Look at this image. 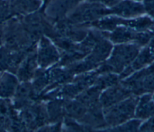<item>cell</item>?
<instances>
[{
	"label": "cell",
	"instance_id": "cell-5",
	"mask_svg": "<svg viewBox=\"0 0 154 132\" xmlns=\"http://www.w3.org/2000/svg\"><path fill=\"white\" fill-rule=\"evenodd\" d=\"M17 112L27 131L38 130L49 124L46 105L43 100L37 101Z\"/></svg>",
	"mask_w": 154,
	"mask_h": 132
},
{
	"label": "cell",
	"instance_id": "cell-29",
	"mask_svg": "<svg viewBox=\"0 0 154 132\" xmlns=\"http://www.w3.org/2000/svg\"><path fill=\"white\" fill-rule=\"evenodd\" d=\"M4 45V25L0 24V47Z\"/></svg>",
	"mask_w": 154,
	"mask_h": 132
},
{
	"label": "cell",
	"instance_id": "cell-23",
	"mask_svg": "<svg viewBox=\"0 0 154 132\" xmlns=\"http://www.w3.org/2000/svg\"><path fill=\"white\" fill-rule=\"evenodd\" d=\"M11 0H0V24L13 17Z\"/></svg>",
	"mask_w": 154,
	"mask_h": 132
},
{
	"label": "cell",
	"instance_id": "cell-31",
	"mask_svg": "<svg viewBox=\"0 0 154 132\" xmlns=\"http://www.w3.org/2000/svg\"><path fill=\"white\" fill-rule=\"evenodd\" d=\"M132 1H138V2H141L143 0H132Z\"/></svg>",
	"mask_w": 154,
	"mask_h": 132
},
{
	"label": "cell",
	"instance_id": "cell-20",
	"mask_svg": "<svg viewBox=\"0 0 154 132\" xmlns=\"http://www.w3.org/2000/svg\"><path fill=\"white\" fill-rule=\"evenodd\" d=\"M31 83L35 93L39 98L49 85L48 69L38 68Z\"/></svg>",
	"mask_w": 154,
	"mask_h": 132
},
{
	"label": "cell",
	"instance_id": "cell-28",
	"mask_svg": "<svg viewBox=\"0 0 154 132\" xmlns=\"http://www.w3.org/2000/svg\"><path fill=\"white\" fill-rule=\"evenodd\" d=\"M87 1L100 4L108 8H111L114 6L115 5H116L122 0H87Z\"/></svg>",
	"mask_w": 154,
	"mask_h": 132
},
{
	"label": "cell",
	"instance_id": "cell-10",
	"mask_svg": "<svg viewBox=\"0 0 154 132\" xmlns=\"http://www.w3.org/2000/svg\"><path fill=\"white\" fill-rule=\"evenodd\" d=\"M38 68L35 48L26 53L19 64L15 75L20 82L31 81Z\"/></svg>",
	"mask_w": 154,
	"mask_h": 132
},
{
	"label": "cell",
	"instance_id": "cell-17",
	"mask_svg": "<svg viewBox=\"0 0 154 132\" xmlns=\"http://www.w3.org/2000/svg\"><path fill=\"white\" fill-rule=\"evenodd\" d=\"M135 116L141 119L154 116V101L150 94H144L138 98L135 110Z\"/></svg>",
	"mask_w": 154,
	"mask_h": 132
},
{
	"label": "cell",
	"instance_id": "cell-1",
	"mask_svg": "<svg viewBox=\"0 0 154 132\" xmlns=\"http://www.w3.org/2000/svg\"><path fill=\"white\" fill-rule=\"evenodd\" d=\"M4 25V45L16 51L29 52L36 48L37 43L31 41L25 31L20 17L13 16Z\"/></svg>",
	"mask_w": 154,
	"mask_h": 132
},
{
	"label": "cell",
	"instance_id": "cell-2",
	"mask_svg": "<svg viewBox=\"0 0 154 132\" xmlns=\"http://www.w3.org/2000/svg\"><path fill=\"white\" fill-rule=\"evenodd\" d=\"M140 47L134 43L116 44L112 48L111 55L105 63L100 66L97 72L121 73L135 58Z\"/></svg>",
	"mask_w": 154,
	"mask_h": 132
},
{
	"label": "cell",
	"instance_id": "cell-26",
	"mask_svg": "<svg viewBox=\"0 0 154 132\" xmlns=\"http://www.w3.org/2000/svg\"><path fill=\"white\" fill-rule=\"evenodd\" d=\"M143 4L146 14L154 20V0H143Z\"/></svg>",
	"mask_w": 154,
	"mask_h": 132
},
{
	"label": "cell",
	"instance_id": "cell-18",
	"mask_svg": "<svg viewBox=\"0 0 154 132\" xmlns=\"http://www.w3.org/2000/svg\"><path fill=\"white\" fill-rule=\"evenodd\" d=\"M45 103L48 113L49 124L61 122L64 116V100L61 99H51Z\"/></svg>",
	"mask_w": 154,
	"mask_h": 132
},
{
	"label": "cell",
	"instance_id": "cell-9",
	"mask_svg": "<svg viewBox=\"0 0 154 132\" xmlns=\"http://www.w3.org/2000/svg\"><path fill=\"white\" fill-rule=\"evenodd\" d=\"M110 14L125 19H131L146 14L143 2L132 0H122L109 8Z\"/></svg>",
	"mask_w": 154,
	"mask_h": 132
},
{
	"label": "cell",
	"instance_id": "cell-24",
	"mask_svg": "<svg viewBox=\"0 0 154 132\" xmlns=\"http://www.w3.org/2000/svg\"><path fill=\"white\" fill-rule=\"evenodd\" d=\"M141 121L140 119H132V120H128L117 126L114 127V128L112 129V130L115 131H137L138 128L141 125Z\"/></svg>",
	"mask_w": 154,
	"mask_h": 132
},
{
	"label": "cell",
	"instance_id": "cell-13",
	"mask_svg": "<svg viewBox=\"0 0 154 132\" xmlns=\"http://www.w3.org/2000/svg\"><path fill=\"white\" fill-rule=\"evenodd\" d=\"M89 128H100L107 126L105 120L103 108L100 103L94 104L88 108L82 118L78 120Z\"/></svg>",
	"mask_w": 154,
	"mask_h": 132
},
{
	"label": "cell",
	"instance_id": "cell-8",
	"mask_svg": "<svg viewBox=\"0 0 154 132\" xmlns=\"http://www.w3.org/2000/svg\"><path fill=\"white\" fill-rule=\"evenodd\" d=\"M10 100L14 108L18 112L40 99L35 93L31 81H22L19 83Z\"/></svg>",
	"mask_w": 154,
	"mask_h": 132
},
{
	"label": "cell",
	"instance_id": "cell-14",
	"mask_svg": "<svg viewBox=\"0 0 154 132\" xmlns=\"http://www.w3.org/2000/svg\"><path fill=\"white\" fill-rule=\"evenodd\" d=\"M40 0H11V11L13 16L22 17L36 12L43 8Z\"/></svg>",
	"mask_w": 154,
	"mask_h": 132
},
{
	"label": "cell",
	"instance_id": "cell-12",
	"mask_svg": "<svg viewBox=\"0 0 154 132\" xmlns=\"http://www.w3.org/2000/svg\"><path fill=\"white\" fill-rule=\"evenodd\" d=\"M132 95V94L121 84L108 87L100 94L99 103L103 109L108 108Z\"/></svg>",
	"mask_w": 154,
	"mask_h": 132
},
{
	"label": "cell",
	"instance_id": "cell-34",
	"mask_svg": "<svg viewBox=\"0 0 154 132\" xmlns=\"http://www.w3.org/2000/svg\"><path fill=\"white\" fill-rule=\"evenodd\" d=\"M0 75H1V73H0Z\"/></svg>",
	"mask_w": 154,
	"mask_h": 132
},
{
	"label": "cell",
	"instance_id": "cell-3",
	"mask_svg": "<svg viewBox=\"0 0 154 132\" xmlns=\"http://www.w3.org/2000/svg\"><path fill=\"white\" fill-rule=\"evenodd\" d=\"M110 14L109 8L87 0L81 2L66 17L69 22L88 28L93 22Z\"/></svg>",
	"mask_w": 154,
	"mask_h": 132
},
{
	"label": "cell",
	"instance_id": "cell-4",
	"mask_svg": "<svg viewBox=\"0 0 154 132\" xmlns=\"http://www.w3.org/2000/svg\"><path fill=\"white\" fill-rule=\"evenodd\" d=\"M138 98L131 95L123 101L103 109L107 126L116 127L132 118L135 115Z\"/></svg>",
	"mask_w": 154,
	"mask_h": 132
},
{
	"label": "cell",
	"instance_id": "cell-19",
	"mask_svg": "<svg viewBox=\"0 0 154 132\" xmlns=\"http://www.w3.org/2000/svg\"><path fill=\"white\" fill-rule=\"evenodd\" d=\"M87 109L85 105L76 99L64 100V112L66 117L79 120L85 115Z\"/></svg>",
	"mask_w": 154,
	"mask_h": 132
},
{
	"label": "cell",
	"instance_id": "cell-30",
	"mask_svg": "<svg viewBox=\"0 0 154 132\" xmlns=\"http://www.w3.org/2000/svg\"><path fill=\"white\" fill-rule=\"evenodd\" d=\"M40 1H42V2H43V7L50 1V0H40Z\"/></svg>",
	"mask_w": 154,
	"mask_h": 132
},
{
	"label": "cell",
	"instance_id": "cell-16",
	"mask_svg": "<svg viewBox=\"0 0 154 132\" xmlns=\"http://www.w3.org/2000/svg\"><path fill=\"white\" fill-rule=\"evenodd\" d=\"M137 31L124 25L116 28L111 32H108V38L112 43L121 44L133 43Z\"/></svg>",
	"mask_w": 154,
	"mask_h": 132
},
{
	"label": "cell",
	"instance_id": "cell-6",
	"mask_svg": "<svg viewBox=\"0 0 154 132\" xmlns=\"http://www.w3.org/2000/svg\"><path fill=\"white\" fill-rule=\"evenodd\" d=\"M36 56L38 68L46 69L59 62L61 54L53 42L43 36L37 44Z\"/></svg>",
	"mask_w": 154,
	"mask_h": 132
},
{
	"label": "cell",
	"instance_id": "cell-15",
	"mask_svg": "<svg viewBox=\"0 0 154 132\" xmlns=\"http://www.w3.org/2000/svg\"><path fill=\"white\" fill-rule=\"evenodd\" d=\"M20 81L16 75L10 72L5 71L0 75V98L11 99Z\"/></svg>",
	"mask_w": 154,
	"mask_h": 132
},
{
	"label": "cell",
	"instance_id": "cell-7",
	"mask_svg": "<svg viewBox=\"0 0 154 132\" xmlns=\"http://www.w3.org/2000/svg\"><path fill=\"white\" fill-rule=\"evenodd\" d=\"M81 0H50L43 8L46 17L52 24L66 18Z\"/></svg>",
	"mask_w": 154,
	"mask_h": 132
},
{
	"label": "cell",
	"instance_id": "cell-32",
	"mask_svg": "<svg viewBox=\"0 0 154 132\" xmlns=\"http://www.w3.org/2000/svg\"><path fill=\"white\" fill-rule=\"evenodd\" d=\"M152 98H153V101H154V95H153V96H152Z\"/></svg>",
	"mask_w": 154,
	"mask_h": 132
},
{
	"label": "cell",
	"instance_id": "cell-11",
	"mask_svg": "<svg viewBox=\"0 0 154 132\" xmlns=\"http://www.w3.org/2000/svg\"><path fill=\"white\" fill-rule=\"evenodd\" d=\"M27 52L11 50L4 45L0 47V73L8 71L15 74Z\"/></svg>",
	"mask_w": 154,
	"mask_h": 132
},
{
	"label": "cell",
	"instance_id": "cell-22",
	"mask_svg": "<svg viewBox=\"0 0 154 132\" xmlns=\"http://www.w3.org/2000/svg\"><path fill=\"white\" fill-rule=\"evenodd\" d=\"M119 79V76L116 73H105L100 77H97L93 84L102 90L118 84Z\"/></svg>",
	"mask_w": 154,
	"mask_h": 132
},
{
	"label": "cell",
	"instance_id": "cell-27",
	"mask_svg": "<svg viewBox=\"0 0 154 132\" xmlns=\"http://www.w3.org/2000/svg\"><path fill=\"white\" fill-rule=\"evenodd\" d=\"M140 130L144 131H154V116L148 118V120L140 126Z\"/></svg>",
	"mask_w": 154,
	"mask_h": 132
},
{
	"label": "cell",
	"instance_id": "cell-33",
	"mask_svg": "<svg viewBox=\"0 0 154 132\" xmlns=\"http://www.w3.org/2000/svg\"><path fill=\"white\" fill-rule=\"evenodd\" d=\"M81 1H85V0H81Z\"/></svg>",
	"mask_w": 154,
	"mask_h": 132
},
{
	"label": "cell",
	"instance_id": "cell-21",
	"mask_svg": "<svg viewBox=\"0 0 154 132\" xmlns=\"http://www.w3.org/2000/svg\"><path fill=\"white\" fill-rule=\"evenodd\" d=\"M16 112L10 99L0 98V131L8 130L10 119Z\"/></svg>",
	"mask_w": 154,
	"mask_h": 132
},
{
	"label": "cell",
	"instance_id": "cell-25",
	"mask_svg": "<svg viewBox=\"0 0 154 132\" xmlns=\"http://www.w3.org/2000/svg\"><path fill=\"white\" fill-rule=\"evenodd\" d=\"M142 87L144 93L154 91V72L147 73L142 80Z\"/></svg>",
	"mask_w": 154,
	"mask_h": 132
}]
</instances>
